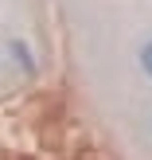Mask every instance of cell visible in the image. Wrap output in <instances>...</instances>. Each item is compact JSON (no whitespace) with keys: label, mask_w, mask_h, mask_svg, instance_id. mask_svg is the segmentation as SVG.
Segmentation results:
<instances>
[{"label":"cell","mask_w":152,"mask_h":160,"mask_svg":"<svg viewBox=\"0 0 152 160\" xmlns=\"http://www.w3.org/2000/svg\"><path fill=\"white\" fill-rule=\"evenodd\" d=\"M12 51H16V59H20V67L35 70V59H31V51H27V43H23V39H12Z\"/></svg>","instance_id":"1"},{"label":"cell","mask_w":152,"mask_h":160,"mask_svg":"<svg viewBox=\"0 0 152 160\" xmlns=\"http://www.w3.org/2000/svg\"><path fill=\"white\" fill-rule=\"evenodd\" d=\"M137 62H140V70H145V78H152V39L137 51Z\"/></svg>","instance_id":"2"},{"label":"cell","mask_w":152,"mask_h":160,"mask_svg":"<svg viewBox=\"0 0 152 160\" xmlns=\"http://www.w3.org/2000/svg\"><path fill=\"white\" fill-rule=\"evenodd\" d=\"M148 129H152V121H148Z\"/></svg>","instance_id":"3"}]
</instances>
